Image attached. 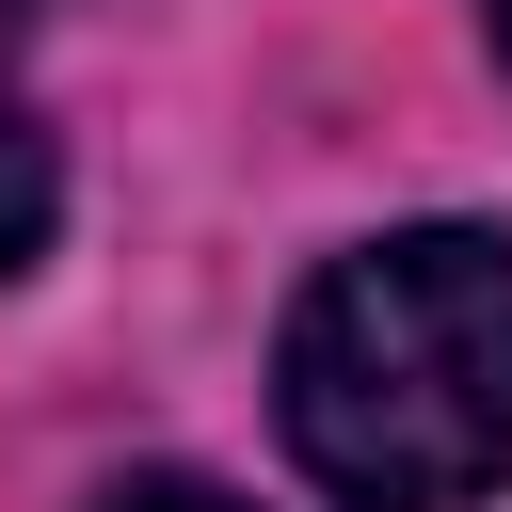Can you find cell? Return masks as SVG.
<instances>
[{
    "label": "cell",
    "instance_id": "277c9868",
    "mask_svg": "<svg viewBox=\"0 0 512 512\" xmlns=\"http://www.w3.org/2000/svg\"><path fill=\"white\" fill-rule=\"evenodd\" d=\"M480 16H496V48H512V0H480Z\"/></svg>",
    "mask_w": 512,
    "mask_h": 512
},
{
    "label": "cell",
    "instance_id": "5b68a950",
    "mask_svg": "<svg viewBox=\"0 0 512 512\" xmlns=\"http://www.w3.org/2000/svg\"><path fill=\"white\" fill-rule=\"evenodd\" d=\"M0 16H32V0H0Z\"/></svg>",
    "mask_w": 512,
    "mask_h": 512
},
{
    "label": "cell",
    "instance_id": "3957f363",
    "mask_svg": "<svg viewBox=\"0 0 512 512\" xmlns=\"http://www.w3.org/2000/svg\"><path fill=\"white\" fill-rule=\"evenodd\" d=\"M112 512H240V496H208V480H144V496H112Z\"/></svg>",
    "mask_w": 512,
    "mask_h": 512
},
{
    "label": "cell",
    "instance_id": "7a4b0ae2",
    "mask_svg": "<svg viewBox=\"0 0 512 512\" xmlns=\"http://www.w3.org/2000/svg\"><path fill=\"white\" fill-rule=\"evenodd\" d=\"M48 224H64V160H48V128H32V96L0 80V288L48 256Z\"/></svg>",
    "mask_w": 512,
    "mask_h": 512
},
{
    "label": "cell",
    "instance_id": "6da1fadb",
    "mask_svg": "<svg viewBox=\"0 0 512 512\" xmlns=\"http://www.w3.org/2000/svg\"><path fill=\"white\" fill-rule=\"evenodd\" d=\"M272 416L336 512H480L512 480V240H352L272 336Z\"/></svg>",
    "mask_w": 512,
    "mask_h": 512
}]
</instances>
